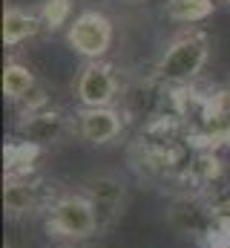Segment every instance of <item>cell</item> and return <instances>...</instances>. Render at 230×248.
Segmentation results:
<instances>
[{
  "instance_id": "6da1fadb",
  "label": "cell",
  "mask_w": 230,
  "mask_h": 248,
  "mask_svg": "<svg viewBox=\"0 0 230 248\" xmlns=\"http://www.w3.org/2000/svg\"><path fill=\"white\" fill-rule=\"evenodd\" d=\"M210 52H213L210 35L204 29H187L164 46L153 69V78L164 87H193V81L204 72L210 61Z\"/></svg>"
},
{
  "instance_id": "7a4b0ae2",
  "label": "cell",
  "mask_w": 230,
  "mask_h": 248,
  "mask_svg": "<svg viewBox=\"0 0 230 248\" xmlns=\"http://www.w3.org/2000/svg\"><path fill=\"white\" fill-rule=\"evenodd\" d=\"M43 225L52 237L72 240V243H81L98 234L95 208L84 193H58L49 211L43 214Z\"/></svg>"
},
{
  "instance_id": "3957f363",
  "label": "cell",
  "mask_w": 230,
  "mask_h": 248,
  "mask_svg": "<svg viewBox=\"0 0 230 248\" xmlns=\"http://www.w3.org/2000/svg\"><path fill=\"white\" fill-rule=\"evenodd\" d=\"M55 190L46 179L29 173V176H9L3 185V211L9 219H29L38 214H46L55 202Z\"/></svg>"
},
{
  "instance_id": "277c9868",
  "label": "cell",
  "mask_w": 230,
  "mask_h": 248,
  "mask_svg": "<svg viewBox=\"0 0 230 248\" xmlns=\"http://www.w3.org/2000/svg\"><path fill=\"white\" fill-rule=\"evenodd\" d=\"M66 44L86 61H104L113 46V20L98 9H86L66 26Z\"/></svg>"
},
{
  "instance_id": "5b68a950",
  "label": "cell",
  "mask_w": 230,
  "mask_h": 248,
  "mask_svg": "<svg viewBox=\"0 0 230 248\" xmlns=\"http://www.w3.org/2000/svg\"><path fill=\"white\" fill-rule=\"evenodd\" d=\"M222 144H230V84L207 95L201 119L190 127L193 150H216Z\"/></svg>"
},
{
  "instance_id": "8992f818",
  "label": "cell",
  "mask_w": 230,
  "mask_h": 248,
  "mask_svg": "<svg viewBox=\"0 0 230 248\" xmlns=\"http://www.w3.org/2000/svg\"><path fill=\"white\" fill-rule=\"evenodd\" d=\"M84 196L92 202L95 208V219H98V234L110 231L118 225L124 205H127V182L115 173H92L84 179Z\"/></svg>"
},
{
  "instance_id": "52a82bcc",
  "label": "cell",
  "mask_w": 230,
  "mask_h": 248,
  "mask_svg": "<svg viewBox=\"0 0 230 248\" xmlns=\"http://www.w3.org/2000/svg\"><path fill=\"white\" fill-rule=\"evenodd\" d=\"M17 136L38 147H55L78 136V124H75V116H66L58 107H43L35 113H23L17 119Z\"/></svg>"
},
{
  "instance_id": "ba28073f",
  "label": "cell",
  "mask_w": 230,
  "mask_h": 248,
  "mask_svg": "<svg viewBox=\"0 0 230 248\" xmlns=\"http://www.w3.org/2000/svg\"><path fill=\"white\" fill-rule=\"evenodd\" d=\"M167 222L178 234L193 237V240H199L204 246L207 237L213 234V225H216V219H213V202L207 196H201V193L184 190V193H178L170 202Z\"/></svg>"
},
{
  "instance_id": "9c48e42d",
  "label": "cell",
  "mask_w": 230,
  "mask_h": 248,
  "mask_svg": "<svg viewBox=\"0 0 230 248\" xmlns=\"http://www.w3.org/2000/svg\"><path fill=\"white\" fill-rule=\"evenodd\" d=\"M75 98L81 107H115L121 98V78L113 63L86 61L75 81Z\"/></svg>"
},
{
  "instance_id": "30bf717a",
  "label": "cell",
  "mask_w": 230,
  "mask_h": 248,
  "mask_svg": "<svg viewBox=\"0 0 230 248\" xmlns=\"http://www.w3.org/2000/svg\"><path fill=\"white\" fill-rule=\"evenodd\" d=\"M75 124L84 141L104 147V144H113L115 139H121L127 122L118 107H81L75 113Z\"/></svg>"
},
{
  "instance_id": "8fae6325",
  "label": "cell",
  "mask_w": 230,
  "mask_h": 248,
  "mask_svg": "<svg viewBox=\"0 0 230 248\" xmlns=\"http://www.w3.org/2000/svg\"><path fill=\"white\" fill-rule=\"evenodd\" d=\"M225 173V162L219 159L216 150H193L184 173H181V185L190 187V193H201L207 196V190L213 187V182Z\"/></svg>"
},
{
  "instance_id": "7c38bea8",
  "label": "cell",
  "mask_w": 230,
  "mask_h": 248,
  "mask_svg": "<svg viewBox=\"0 0 230 248\" xmlns=\"http://www.w3.org/2000/svg\"><path fill=\"white\" fill-rule=\"evenodd\" d=\"M41 29H43V23H41L38 12L20 9V6H9L3 12V44L9 49L20 46L23 41H32Z\"/></svg>"
},
{
  "instance_id": "4fadbf2b",
  "label": "cell",
  "mask_w": 230,
  "mask_h": 248,
  "mask_svg": "<svg viewBox=\"0 0 230 248\" xmlns=\"http://www.w3.org/2000/svg\"><path fill=\"white\" fill-rule=\"evenodd\" d=\"M35 87H38L35 72H32L26 63L9 61L6 66H3V95H6V101L20 104V101H23Z\"/></svg>"
},
{
  "instance_id": "5bb4252c",
  "label": "cell",
  "mask_w": 230,
  "mask_h": 248,
  "mask_svg": "<svg viewBox=\"0 0 230 248\" xmlns=\"http://www.w3.org/2000/svg\"><path fill=\"white\" fill-rule=\"evenodd\" d=\"M41 150L43 147H38L32 141H23V139L9 141L6 150H3V156H6V179L9 176H29V173H35L32 165L41 156Z\"/></svg>"
},
{
  "instance_id": "9a60e30c",
  "label": "cell",
  "mask_w": 230,
  "mask_h": 248,
  "mask_svg": "<svg viewBox=\"0 0 230 248\" xmlns=\"http://www.w3.org/2000/svg\"><path fill=\"white\" fill-rule=\"evenodd\" d=\"M164 12L175 23H204L216 12V3L213 0H167Z\"/></svg>"
},
{
  "instance_id": "2e32d148",
  "label": "cell",
  "mask_w": 230,
  "mask_h": 248,
  "mask_svg": "<svg viewBox=\"0 0 230 248\" xmlns=\"http://www.w3.org/2000/svg\"><path fill=\"white\" fill-rule=\"evenodd\" d=\"M72 12H75L72 0H43L41 9H38V17H41L46 32H58V29H63L75 20Z\"/></svg>"
},
{
  "instance_id": "e0dca14e",
  "label": "cell",
  "mask_w": 230,
  "mask_h": 248,
  "mask_svg": "<svg viewBox=\"0 0 230 248\" xmlns=\"http://www.w3.org/2000/svg\"><path fill=\"white\" fill-rule=\"evenodd\" d=\"M225 3H228V6H230V0H225Z\"/></svg>"
}]
</instances>
